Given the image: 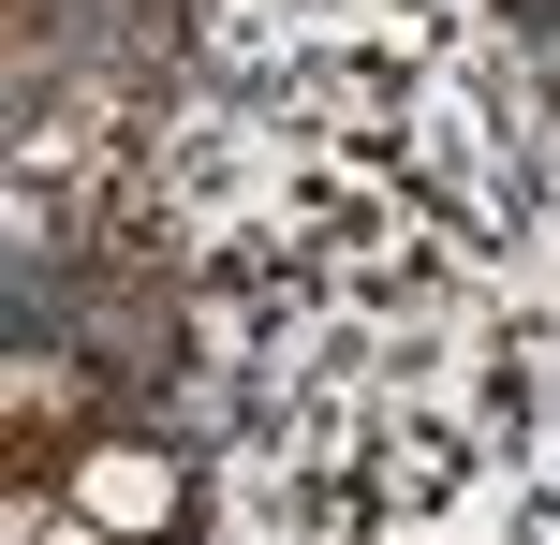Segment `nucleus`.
Listing matches in <instances>:
<instances>
[{
    "mask_svg": "<svg viewBox=\"0 0 560 545\" xmlns=\"http://www.w3.org/2000/svg\"><path fill=\"white\" fill-rule=\"evenodd\" d=\"M59 501H74L89 531H118V545H148V531H177V458L163 442H74V458H59Z\"/></svg>",
    "mask_w": 560,
    "mask_h": 545,
    "instance_id": "1",
    "label": "nucleus"
},
{
    "mask_svg": "<svg viewBox=\"0 0 560 545\" xmlns=\"http://www.w3.org/2000/svg\"><path fill=\"white\" fill-rule=\"evenodd\" d=\"M59 531H74V517H59L45 487H0V545H59Z\"/></svg>",
    "mask_w": 560,
    "mask_h": 545,
    "instance_id": "2",
    "label": "nucleus"
}]
</instances>
